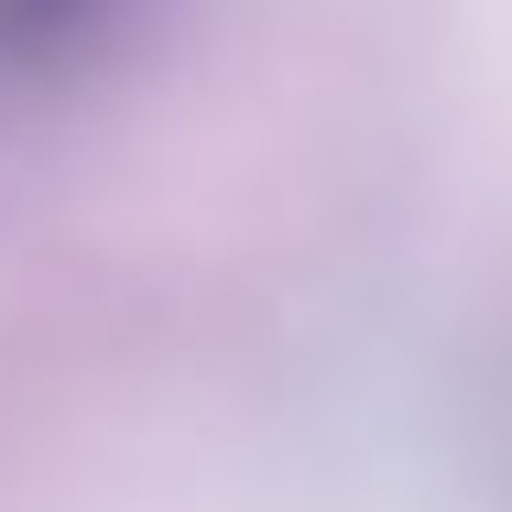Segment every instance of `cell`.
Segmentation results:
<instances>
[{"label":"cell","instance_id":"6da1fadb","mask_svg":"<svg viewBox=\"0 0 512 512\" xmlns=\"http://www.w3.org/2000/svg\"><path fill=\"white\" fill-rule=\"evenodd\" d=\"M164 22V0H0V99H66Z\"/></svg>","mask_w":512,"mask_h":512}]
</instances>
